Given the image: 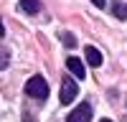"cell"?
Returning <instances> with one entry per match:
<instances>
[{
  "instance_id": "cell-1",
  "label": "cell",
  "mask_w": 127,
  "mask_h": 122,
  "mask_svg": "<svg viewBox=\"0 0 127 122\" xmlns=\"http://www.w3.org/2000/svg\"><path fill=\"white\" fill-rule=\"evenodd\" d=\"M26 94L33 97V99H46L48 97V84L43 76H33L26 81Z\"/></svg>"
},
{
  "instance_id": "cell-2",
  "label": "cell",
  "mask_w": 127,
  "mask_h": 122,
  "mask_svg": "<svg viewBox=\"0 0 127 122\" xmlns=\"http://www.w3.org/2000/svg\"><path fill=\"white\" fill-rule=\"evenodd\" d=\"M92 120V104L89 102H81L79 107H74V112L66 117V122H89Z\"/></svg>"
},
{
  "instance_id": "cell-3",
  "label": "cell",
  "mask_w": 127,
  "mask_h": 122,
  "mask_svg": "<svg viewBox=\"0 0 127 122\" xmlns=\"http://www.w3.org/2000/svg\"><path fill=\"white\" fill-rule=\"evenodd\" d=\"M76 94H79L76 81L74 79H64V84H61V104H71V102L76 99Z\"/></svg>"
},
{
  "instance_id": "cell-4",
  "label": "cell",
  "mask_w": 127,
  "mask_h": 122,
  "mask_svg": "<svg viewBox=\"0 0 127 122\" xmlns=\"http://www.w3.org/2000/svg\"><path fill=\"white\" fill-rule=\"evenodd\" d=\"M66 66H69V71H71V74L76 76V79H84V74H87V71H84V64H81V61H79L76 56L66 59Z\"/></svg>"
},
{
  "instance_id": "cell-5",
  "label": "cell",
  "mask_w": 127,
  "mask_h": 122,
  "mask_svg": "<svg viewBox=\"0 0 127 122\" xmlns=\"http://www.w3.org/2000/svg\"><path fill=\"white\" fill-rule=\"evenodd\" d=\"M84 56H87L89 66H94V69H97V66H102V54H99V51L94 48V46H87V48H84Z\"/></svg>"
},
{
  "instance_id": "cell-6",
  "label": "cell",
  "mask_w": 127,
  "mask_h": 122,
  "mask_svg": "<svg viewBox=\"0 0 127 122\" xmlns=\"http://www.w3.org/2000/svg\"><path fill=\"white\" fill-rule=\"evenodd\" d=\"M20 8H23L26 13L33 15V13H38V10H41V3H38V0H20Z\"/></svg>"
},
{
  "instance_id": "cell-7",
  "label": "cell",
  "mask_w": 127,
  "mask_h": 122,
  "mask_svg": "<svg viewBox=\"0 0 127 122\" xmlns=\"http://www.w3.org/2000/svg\"><path fill=\"white\" fill-rule=\"evenodd\" d=\"M114 18H120V20H127V3H114Z\"/></svg>"
},
{
  "instance_id": "cell-8",
  "label": "cell",
  "mask_w": 127,
  "mask_h": 122,
  "mask_svg": "<svg viewBox=\"0 0 127 122\" xmlns=\"http://www.w3.org/2000/svg\"><path fill=\"white\" fill-rule=\"evenodd\" d=\"M8 64H10V54H8L5 46H0V71L8 69Z\"/></svg>"
},
{
  "instance_id": "cell-9",
  "label": "cell",
  "mask_w": 127,
  "mask_h": 122,
  "mask_svg": "<svg viewBox=\"0 0 127 122\" xmlns=\"http://www.w3.org/2000/svg\"><path fill=\"white\" fill-rule=\"evenodd\" d=\"M61 43L66 48H71V46H76V38H74L71 33H61Z\"/></svg>"
},
{
  "instance_id": "cell-10",
  "label": "cell",
  "mask_w": 127,
  "mask_h": 122,
  "mask_svg": "<svg viewBox=\"0 0 127 122\" xmlns=\"http://www.w3.org/2000/svg\"><path fill=\"white\" fill-rule=\"evenodd\" d=\"M23 122H36V120L31 117V112H23Z\"/></svg>"
},
{
  "instance_id": "cell-11",
  "label": "cell",
  "mask_w": 127,
  "mask_h": 122,
  "mask_svg": "<svg viewBox=\"0 0 127 122\" xmlns=\"http://www.w3.org/2000/svg\"><path fill=\"white\" fill-rule=\"evenodd\" d=\"M92 3L97 5V8H104V0H92Z\"/></svg>"
},
{
  "instance_id": "cell-12",
  "label": "cell",
  "mask_w": 127,
  "mask_h": 122,
  "mask_svg": "<svg viewBox=\"0 0 127 122\" xmlns=\"http://www.w3.org/2000/svg\"><path fill=\"white\" fill-rule=\"evenodd\" d=\"M102 122H112V120H102Z\"/></svg>"
}]
</instances>
